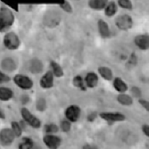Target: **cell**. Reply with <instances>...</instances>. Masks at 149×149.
<instances>
[{
  "mask_svg": "<svg viewBox=\"0 0 149 149\" xmlns=\"http://www.w3.org/2000/svg\"><path fill=\"white\" fill-rule=\"evenodd\" d=\"M15 16L11 9L6 7L0 8V32L8 31L15 23Z\"/></svg>",
  "mask_w": 149,
  "mask_h": 149,
  "instance_id": "obj_1",
  "label": "cell"
},
{
  "mask_svg": "<svg viewBox=\"0 0 149 149\" xmlns=\"http://www.w3.org/2000/svg\"><path fill=\"white\" fill-rule=\"evenodd\" d=\"M61 20H62V17L57 11H48L46 13V15L44 16L43 22L46 27H48V28H55V27L60 24Z\"/></svg>",
  "mask_w": 149,
  "mask_h": 149,
  "instance_id": "obj_2",
  "label": "cell"
},
{
  "mask_svg": "<svg viewBox=\"0 0 149 149\" xmlns=\"http://www.w3.org/2000/svg\"><path fill=\"white\" fill-rule=\"evenodd\" d=\"M3 44L9 50H16L21 45V40L15 32H8L3 38Z\"/></svg>",
  "mask_w": 149,
  "mask_h": 149,
  "instance_id": "obj_3",
  "label": "cell"
},
{
  "mask_svg": "<svg viewBox=\"0 0 149 149\" xmlns=\"http://www.w3.org/2000/svg\"><path fill=\"white\" fill-rule=\"evenodd\" d=\"M115 25L120 31H129L133 27V19L129 15H120L115 19Z\"/></svg>",
  "mask_w": 149,
  "mask_h": 149,
  "instance_id": "obj_4",
  "label": "cell"
},
{
  "mask_svg": "<svg viewBox=\"0 0 149 149\" xmlns=\"http://www.w3.org/2000/svg\"><path fill=\"white\" fill-rule=\"evenodd\" d=\"M21 114L22 119L26 121L27 123L30 124V126H31L34 129H38L41 126V121H40L35 115L31 114V112L27 109V108L23 107L21 110Z\"/></svg>",
  "mask_w": 149,
  "mask_h": 149,
  "instance_id": "obj_5",
  "label": "cell"
},
{
  "mask_svg": "<svg viewBox=\"0 0 149 149\" xmlns=\"http://www.w3.org/2000/svg\"><path fill=\"white\" fill-rule=\"evenodd\" d=\"M13 82L17 87L22 89H31L33 87V80L28 76L23 74H17L13 77Z\"/></svg>",
  "mask_w": 149,
  "mask_h": 149,
  "instance_id": "obj_6",
  "label": "cell"
},
{
  "mask_svg": "<svg viewBox=\"0 0 149 149\" xmlns=\"http://www.w3.org/2000/svg\"><path fill=\"white\" fill-rule=\"evenodd\" d=\"M80 108L78 105L72 104L69 107L66 108L65 110V117L71 123H76V121L79 119L80 116Z\"/></svg>",
  "mask_w": 149,
  "mask_h": 149,
  "instance_id": "obj_7",
  "label": "cell"
},
{
  "mask_svg": "<svg viewBox=\"0 0 149 149\" xmlns=\"http://www.w3.org/2000/svg\"><path fill=\"white\" fill-rule=\"evenodd\" d=\"M15 138V133L11 129H3L0 131V143L3 146H10Z\"/></svg>",
  "mask_w": 149,
  "mask_h": 149,
  "instance_id": "obj_8",
  "label": "cell"
},
{
  "mask_svg": "<svg viewBox=\"0 0 149 149\" xmlns=\"http://www.w3.org/2000/svg\"><path fill=\"white\" fill-rule=\"evenodd\" d=\"M43 142L44 144L51 149H56L58 148L61 144H62V139L53 134H47L46 136L43 138Z\"/></svg>",
  "mask_w": 149,
  "mask_h": 149,
  "instance_id": "obj_9",
  "label": "cell"
},
{
  "mask_svg": "<svg viewBox=\"0 0 149 149\" xmlns=\"http://www.w3.org/2000/svg\"><path fill=\"white\" fill-rule=\"evenodd\" d=\"M100 117L108 121V123H117V121H124L126 120V116L123 113H100Z\"/></svg>",
  "mask_w": 149,
  "mask_h": 149,
  "instance_id": "obj_10",
  "label": "cell"
},
{
  "mask_svg": "<svg viewBox=\"0 0 149 149\" xmlns=\"http://www.w3.org/2000/svg\"><path fill=\"white\" fill-rule=\"evenodd\" d=\"M64 0H19L23 5H60Z\"/></svg>",
  "mask_w": 149,
  "mask_h": 149,
  "instance_id": "obj_11",
  "label": "cell"
},
{
  "mask_svg": "<svg viewBox=\"0 0 149 149\" xmlns=\"http://www.w3.org/2000/svg\"><path fill=\"white\" fill-rule=\"evenodd\" d=\"M39 85L43 88H51L54 87V74L53 72L48 71L40 79Z\"/></svg>",
  "mask_w": 149,
  "mask_h": 149,
  "instance_id": "obj_12",
  "label": "cell"
},
{
  "mask_svg": "<svg viewBox=\"0 0 149 149\" xmlns=\"http://www.w3.org/2000/svg\"><path fill=\"white\" fill-rule=\"evenodd\" d=\"M97 28H98V32H99V34L101 35L102 38H110L112 36L109 25H108V23L105 21L100 19L97 22Z\"/></svg>",
  "mask_w": 149,
  "mask_h": 149,
  "instance_id": "obj_13",
  "label": "cell"
},
{
  "mask_svg": "<svg viewBox=\"0 0 149 149\" xmlns=\"http://www.w3.org/2000/svg\"><path fill=\"white\" fill-rule=\"evenodd\" d=\"M134 42L136 44V46L141 50H147L149 48V36L139 35L135 38Z\"/></svg>",
  "mask_w": 149,
  "mask_h": 149,
  "instance_id": "obj_14",
  "label": "cell"
},
{
  "mask_svg": "<svg viewBox=\"0 0 149 149\" xmlns=\"http://www.w3.org/2000/svg\"><path fill=\"white\" fill-rule=\"evenodd\" d=\"M1 66H2L3 70H5L6 72H9L15 71L16 68H17V64H16L15 61L13 59H12V58H10V57L3 59L2 63H1Z\"/></svg>",
  "mask_w": 149,
  "mask_h": 149,
  "instance_id": "obj_15",
  "label": "cell"
},
{
  "mask_svg": "<svg viewBox=\"0 0 149 149\" xmlns=\"http://www.w3.org/2000/svg\"><path fill=\"white\" fill-rule=\"evenodd\" d=\"M29 69H30L31 73H34V74L40 73L43 71V63L39 59H37V58L32 59L30 62Z\"/></svg>",
  "mask_w": 149,
  "mask_h": 149,
  "instance_id": "obj_16",
  "label": "cell"
},
{
  "mask_svg": "<svg viewBox=\"0 0 149 149\" xmlns=\"http://www.w3.org/2000/svg\"><path fill=\"white\" fill-rule=\"evenodd\" d=\"M85 84L87 88H96L98 84V76L95 72H88L85 78Z\"/></svg>",
  "mask_w": 149,
  "mask_h": 149,
  "instance_id": "obj_17",
  "label": "cell"
},
{
  "mask_svg": "<svg viewBox=\"0 0 149 149\" xmlns=\"http://www.w3.org/2000/svg\"><path fill=\"white\" fill-rule=\"evenodd\" d=\"M108 2V0H88V5L91 9L100 11L104 9Z\"/></svg>",
  "mask_w": 149,
  "mask_h": 149,
  "instance_id": "obj_18",
  "label": "cell"
},
{
  "mask_svg": "<svg viewBox=\"0 0 149 149\" xmlns=\"http://www.w3.org/2000/svg\"><path fill=\"white\" fill-rule=\"evenodd\" d=\"M13 97V91L6 87H0V101H9Z\"/></svg>",
  "mask_w": 149,
  "mask_h": 149,
  "instance_id": "obj_19",
  "label": "cell"
},
{
  "mask_svg": "<svg viewBox=\"0 0 149 149\" xmlns=\"http://www.w3.org/2000/svg\"><path fill=\"white\" fill-rule=\"evenodd\" d=\"M113 88L120 93H124L128 90V85L119 77L115 78L113 80Z\"/></svg>",
  "mask_w": 149,
  "mask_h": 149,
  "instance_id": "obj_20",
  "label": "cell"
},
{
  "mask_svg": "<svg viewBox=\"0 0 149 149\" xmlns=\"http://www.w3.org/2000/svg\"><path fill=\"white\" fill-rule=\"evenodd\" d=\"M118 10V5L114 2H108L106 6L104 7V13L107 17H113Z\"/></svg>",
  "mask_w": 149,
  "mask_h": 149,
  "instance_id": "obj_21",
  "label": "cell"
},
{
  "mask_svg": "<svg viewBox=\"0 0 149 149\" xmlns=\"http://www.w3.org/2000/svg\"><path fill=\"white\" fill-rule=\"evenodd\" d=\"M98 73L105 80H112L113 78V73L110 68L105 66H101L98 68Z\"/></svg>",
  "mask_w": 149,
  "mask_h": 149,
  "instance_id": "obj_22",
  "label": "cell"
},
{
  "mask_svg": "<svg viewBox=\"0 0 149 149\" xmlns=\"http://www.w3.org/2000/svg\"><path fill=\"white\" fill-rule=\"evenodd\" d=\"M117 100L120 104H121L123 105H131L133 103L132 97L130 96H129V95H126L123 93L119 95L118 97H117Z\"/></svg>",
  "mask_w": 149,
  "mask_h": 149,
  "instance_id": "obj_23",
  "label": "cell"
},
{
  "mask_svg": "<svg viewBox=\"0 0 149 149\" xmlns=\"http://www.w3.org/2000/svg\"><path fill=\"white\" fill-rule=\"evenodd\" d=\"M51 67H52V70H53V74L54 76H56L57 78H61L63 76V70L62 67L55 61H52L51 62Z\"/></svg>",
  "mask_w": 149,
  "mask_h": 149,
  "instance_id": "obj_24",
  "label": "cell"
},
{
  "mask_svg": "<svg viewBox=\"0 0 149 149\" xmlns=\"http://www.w3.org/2000/svg\"><path fill=\"white\" fill-rule=\"evenodd\" d=\"M72 82H73L74 87L79 88H80L81 90H83V91H86L87 86H86V84H85V80H84L82 78H81V76H79V75L75 76V77L73 78Z\"/></svg>",
  "mask_w": 149,
  "mask_h": 149,
  "instance_id": "obj_25",
  "label": "cell"
},
{
  "mask_svg": "<svg viewBox=\"0 0 149 149\" xmlns=\"http://www.w3.org/2000/svg\"><path fill=\"white\" fill-rule=\"evenodd\" d=\"M33 146H34V142L30 138H23L22 142L19 144L20 149H30V148H33Z\"/></svg>",
  "mask_w": 149,
  "mask_h": 149,
  "instance_id": "obj_26",
  "label": "cell"
},
{
  "mask_svg": "<svg viewBox=\"0 0 149 149\" xmlns=\"http://www.w3.org/2000/svg\"><path fill=\"white\" fill-rule=\"evenodd\" d=\"M1 2L12 8L13 10H15V12L19 11V0H1Z\"/></svg>",
  "mask_w": 149,
  "mask_h": 149,
  "instance_id": "obj_27",
  "label": "cell"
},
{
  "mask_svg": "<svg viewBox=\"0 0 149 149\" xmlns=\"http://www.w3.org/2000/svg\"><path fill=\"white\" fill-rule=\"evenodd\" d=\"M11 126H12V130H13V133L15 135V137H17V138L21 137L22 134V129L20 123H17V121H12Z\"/></svg>",
  "mask_w": 149,
  "mask_h": 149,
  "instance_id": "obj_28",
  "label": "cell"
},
{
  "mask_svg": "<svg viewBox=\"0 0 149 149\" xmlns=\"http://www.w3.org/2000/svg\"><path fill=\"white\" fill-rule=\"evenodd\" d=\"M36 108L39 112H44L47 109V101L44 97H39L36 103Z\"/></svg>",
  "mask_w": 149,
  "mask_h": 149,
  "instance_id": "obj_29",
  "label": "cell"
},
{
  "mask_svg": "<svg viewBox=\"0 0 149 149\" xmlns=\"http://www.w3.org/2000/svg\"><path fill=\"white\" fill-rule=\"evenodd\" d=\"M118 6L126 10L133 9V5L130 0H118Z\"/></svg>",
  "mask_w": 149,
  "mask_h": 149,
  "instance_id": "obj_30",
  "label": "cell"
},
{
  "mask_svg": "<svg viewBox=\"0 0 149 149\" xmlns=\"http://www.w3.org/2000/svg\"><path fill=\"white\" fill-rule=\"evenodd\" d=\"M59 130V128L56 124L54 123H50V124H47L45 126V132L47 134H53V133H57Z\"/></svg>",
  "mask_w": 149,
  "mask_h": 149,
  "instance_id": "obj_31",
  "label": "cell"
},
{
  "mask_svg": "<svg viewBox=\"0 0 149 149\" xmlns=\"http://www.w3.org/2000/svg\"><path fill=\"white\" fill-rule=\"evenodd\" d=\"M59 6L62 8V10H63L64 12L68 13H72L73 12V8L72 6V5L70 4V2H68L67 0H64V1L59 5Z\"/></svg>",
  "mask_w": 149,
  "mask_h": 149,
  "instance_id": "obj_32",
  "label": "cell"
},
{
  "mask_svg": "<svg viewBox=\"0 0 149 149\" xmlns=\"http://www.w3.org/2000/svg\"><path fill=\"white\" fill-rule=\"evenodd\" d=\"M61 130L65 133L69 132L71 130V121H69L68 120H63L61 123Z\"/></svg>",
  "mask_w": 149,
  "mask_h": 149,
  "instance_id": "obj_33",
  "label": "cell"
},
{
  "mask_svg": "<svg viewBox=\"0 0 149 149\" xmlns=\"http://www.w3.org/2000/svg\"><path fill=\"white\" fill-rule=\"evenodd\" d=\"M131 92H132V94H133V97H135L139 98V97H141V96H142L141 89H140L139 88H138V87H133L132 89H131Z\"/></svg>",
  "mask_w": 149,
  "mask_h": 149,
  "instance_id": "obj_34",
  "label": "cell"
},
{
  "mask_svg": "<svg viewBox=\"0 0 149 149\" xmlns=\"http://www.w3.org/2000/svg\"><path fill=\"white\" fill-rule=\"evenodd\" d=\"M10 80H11V78L8 75L3 73L1 71H0V83L8 82V81H10Z\"/></svg>",
  "mask_w": 149,
  "mask_h": 149,
  "instance_id": "obj_35",
  "label": "cell"
},
{
  "mask_svg": "<svg viewBox=\"0 0 149 149\" xmlns=\"http://www.w3.org/2000/svg\"><path fill=\"white\" fill-rule=\"evenodd\" d=\"M139 104L145 108V109L148 112L149 111V102L146 101V100H142V99H139Z\"/></svg>",
  "mask_w": 149,
  "mask_h": 149,
  "instance_id": "obj_36",
  "label": "cell"
},
{
  "mask_svg": "<svg viewBox=\"0 0 149 149\" xmlns=\"http://www.w3.org/2000/svg\"><path fill=\"white\" fill-rule=\"evenodd\" d=\"M142 130H143L144 134L146 135V137H149V125L144 124V125L142 126Z\"/></svg>",
  "mask_w": 149,
  "mask_h": 149,
  "instance_id": "obj_37",
  "label": "cell"
},
{
  "mask_svg": "<svg viewBox=\"0 0 149 149\" xmlns=\"http://www.w3.org/2000/svg\"><path fill=\"white\" fill-rule=\"evenodd\" d=\"M97 118V114H96V113H90L89 115H88V121H93L95 119Z\"/></svg>",
  "mask_w": 149,
  "mask_h": 149,
  "instance_id": "obj_38",
  "label": "cell"
},
{
  "mask_svg": "<svg viewBox=\"0 0 149 149\" xmlns=\"http://www.w3.org/2000/svg\"><path fill=\"white\" fill-rule=\"evenodd\" d=\"M22 104H26L29 102V97L28 96H25V95H23L22 97Z\"/></svg>",
  "mask_w": 149,
  "mask_h": 149,
  "instance_id": "obj_39",
  "label": "cell"
},
{
  "mask_svg": "<svg viewBox=\"0 0 149 149\" xmlns=\"http://www.w3.org/2000/svg\"><path fill=\"white\" fill-rule=\"evenodd\" d=\"M0 119H2V120H5L6 119V115L4 113V112L0 109Z\"/></svg>",
  "mask_w": 149,
  "mask_h": 149,
  "instance_id": "obj_40",
  "label": "cell"
}]
</instances>
